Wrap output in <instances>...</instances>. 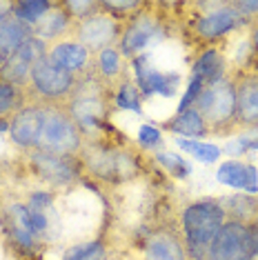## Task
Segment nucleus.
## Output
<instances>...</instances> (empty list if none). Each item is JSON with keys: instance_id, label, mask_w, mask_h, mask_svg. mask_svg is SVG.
<instances>
[{"instance_id": "obj_32", "label": "nucleus", "mask_w": 258, "mask_h": 260, "mask_svg": "<svg viewBox=\"0 0 258 260\" xmlns=\"http://www.w3.org/2000/svg\"><path fill=\"white\" fill-rule=\"evenodd\" d=\"M156 160L160 162L172 176H176V178H187V176H189V165H187L180 156H176V153L158 151L156 153Z\"/></svg>"}, {"instance_id": "obj_10", "label": "nucleus", "mask_w": 258, "mask_h": 260, "mask_svg": "<svg viewBox=\"0 0 258 260\" xmlns=\"http://www.w3.org/2000/svg\"><path fill=\"white\" fill-rule=\"evenodd\" d=\"M205 260H256L249 249L247 224L227 218L214 238Z\"/></svg>"}, {"instance_id": "obj_41", "label": "nucleus", "mask_w": 258, "mask_h": 260, "mask_svg": "<svg viewBox=\"0 0 258 260\" xmlns=\"http://www.w3.org/2000/svg\"><path fill=\"white\" fill-rule=\"evenodd\" d=\"M0 132H9V118H0Z\"/></svg>"}, {"instance_id": "obj_19", "label": "nucleus", "mask_w": 258, "mask_h": 260, "mask_svg": "<svg viewBox=\"0 0 258 260\" xmlns=\"http://www.w3.org/2000/svg\"><path fill=\"white\" fill-rule=\"evenodd\" d=\"M216 180L232 189H243L247 193H258V171L251 162L227 160L216 171Z\"/></svg>"}, {"instance_id": "obj_20", "label": "nucleus", "mask_w": 258, "mask_h": 260, "mask_svg": "<svg viewBox=\"0 0 258 260\" xmlns=\"http://www.w3.org/2000/svg\"><path fill=\"white\" fill-rule=\"evenodd\" d=\"M74 29V20L69 18L67 9H64L62 0L60 3H51V9L43 16V20L34 27V36L40 38L47 45L58 43L64 34Z\"/></svg>"}, {"instance_id": "obj_7", "label": "nucleus", "mask_w": 258, "mask_h": 260, "mask_svg": "<svg viewBox=\"0 0 258 260\" xmlns=\"http://www.w3.org/2000/svg\"><path fill=\"white\" fill-rule=\"evenodd\" d=\"M147 9H149V5L145 3V7L138 14H134L127 22H122V36L118 43L122 58H132L134 60V58L143 56V51L147 47H151L165 36L160 18Z\"/></svg>"}, {"instance_id": "obj_23", "label": "nucleus", "mask_w": 258, "mask_h": 260, "mask_svg": "<svg viewBox=\"0 0 258 260\" xmlns=\"http://www.w3.org/2000/svg\"><path fill=\"white\" fill-rule=\"evenodd\" d=\"M29 38H34V29L11 14L5 22H0V56L3 58L11 56Z\"/></svg>"}, {"instance_id": "obj_15", "label": "nucleus", "mask_w": 258, "mask_h": 260, "mask_svg": "<svg viewBox=\"0 0 258 260\" xmlns=\"http://www.w3.org/2000/svg\"><path fill=\"white\" fill-rule=\"evenodd\" d=\"M240 20L243 18L236 14V9L232 7V3L230 5H218L214 11H209V14H205L196 20L194 31H196V36L201 40L214 43V40L232 34L234 29L240 25Z\"/></svg>"}, {"instance_id": "obj_13", "label": "nucleus", "mask_w": 258, "mask_h": 260, "mask_svg": "<svg viewBox=\"0 0 258 260\" xmlns=\"http://www.w3.org/2000/svg\"><path fill=\"white\" fill-rule=\"evenodd\" d=\"M45 122V105L27 103L9 118V136L16 147L34 151L38 147V138Z\"/></svg>"}, {"instance_id": "obj_36", "label": "nucleus", "mask_w": 258, "mask_h": 260, "mask_svg": "<svg viewBox=\"0 0 258 260\" xmlns=\"http://www.w3.org/2000/svg\"><path fill=\"white\" fill-rule=\"evenodd\" d=\"M232 7L236 9V14L240 16L243 20H249L254 18V16H258V0H240V3H232Z\"/></svg>"}, {"instance_id": "obj_24", "label": "nucleus", "mask_w": 258, "mask_h": 260, "mask_svg": "<svg viewBox=\"0 0 258 260\" xmlns=\"http://www.w3.org/2000/svg\"><path fill=\"white\" fill-rule=\"evenodd\" d=\"M165 127L169 132L178 134L180 138H203V136H209L207 125L203 122L201 114L194 107L187 111H180V114H176L174 118H169Z\"/></svg>"}, {"instance_id": "obj_28", "label": "nucleus", "mask_w": 258, "mask_h": 260, "mask_svg": "<svg viewBox=\"0 0 258 260\" xmlns=\"http://www.w3.org/2000/svg\"><path fill=\"white\" fill-rule=\"evenodd\" d=\"M140 98H143V93H140L138 85L134 80L122 78L118 85L114 87V103L118 105L120 109H132L136 111V114H140Z\"/></svg>"}, {"instance_id": "obj_17", "label": "nucleus", "mask_w": 258, "mask_h": 260, "mask_svg": "<svg viewBox=\"0 0 258 260\" xmlns=\"http://www.w3.org/2000/svg\"><path fill=\"white\" fill-rule=\"evenodd\" d=\"M145 260H189L185 240L172 229H156L145 240Z\"/></svg>"}, {"instance_id": "obj_3", "label": "nucleus", "mask_w": 258, "mask_h": 260, "mask_svg": "<svg viewBox=\"0 0 258 260\" xmlns=\"http://www.w3.org/2000/svg\"><path fill=\"white\" fill-rule=\"evenodd\" d=\"M194 109L201 114L203 122L207 125L209 136H225L236 129V98H234V85L232 78H225L209 82L201 91Z\"/></svg>"}, {"instance_id": "obj_11", "label": "nucleus", "mask_w": 258, "mask_h": 260, "mask_svg": "<svg viewBox=\"0 0 258 260\" xmlns=\"http://www.w3.org/2000/svg\"><path fill=\"white\" fill-rule=\"evenodd\" d=\"M29 160H31L40 178L51 182L54 187H69L78 178V160H76V156H60V153L34 149L29 153Z\"/></svg>"}, {"instance_id": "obj_27", "label": "nucleus", "mask_w": 258, "mask_h": 260, "mask_svg": "<svg viewBox=\"0 0 258 260\" xmlns=\"http://www.w3.org/2000/svg\"><path fill=\"white\" fill-rule=\"evenodd\" d=\"M27 103L29 98L25 89H18V87L7 85V82H0V118H11Z\"/></svg>"}, {"instance_id": "obj_34", "label": "nucleus", "mask_w": 258, "mask_h": 260, "mask_svg": "<svg viewBox=\"0 0 258 260\" xmlns=\"http://www.w3.org/2000/svg\"><path fill=\"white\" fill-rule=\"evenodd\" d=\"M203 89H205V80H203V78H198V76H191L189 87H187V91H185L183 100H180L178 111H176V114H180V111L191 109L194 105H196V100H198V96H201V91H203Z\"/></svg>"}, {"instance_id": "obj_38", "label": "nucleus", "mask_w": 258, "mask_h": 260, "mask_svg": "<svg viewBox=\"0 0 258 260\" xmlns=\"http://www.w3.org/2000/svg\"><path fill=\"white\" fill-rule=\"evenodd\" d=\"M243 149H258V138L256 140H240V143H236V145H230V153L243 151Z\"/></svg>"}, {"instance_id": "obj_33", "label": "nucleus", "mask_w": 258, "mask_h": 260, "mask_svg": "<svg viewBox=\"0 0 258 260\" xmlns=\"http://www.w3.org/2000/svg\"><path fill=\"white\" fill-rule=\"evenodd\" d=\"M64 260H107V251L101 242H89V245L72 249Z\"/></svg>"}, {"instance_id": "obj_5", "label": "nucleus", "mask_w": 258, "mask_h": 260, "mask_svg": "<svg viewBox=\"0 0 258 260\" xmlns=\"http://www.w3.org/2000/svg\"><path fill=\"white\" fill-rule=\"evenodd\" d=\"M83 145L85 136L64 105H45V122L36 149L60 156H78Z\"/></svg>"}, {"instance_id": "obj_35", "label": "nucleus", "mask_w": 258, "mask_h": 260, "mask_svg": "<svg viewBox=\"0 0 258 260\" xmlns=\"http://www.w3.org/2000/svg\"><path fill=\"white\" fill-rule=\"evenodd\" d=\"M138 140H140V145L143 147L154 149V147H158L163 143V134L158 132L156 127H151V125H143L140 127V132H138Z\"/></svg>"}, {"instance_id": "obj_40", "label": "nucleus", "mask_w": 258, "mask_h": 260, "mask_svg": "<svg viewBox=\"0 0 258 260\" xmlns=\"http://www.w3.org/2000/svg\"><path fill=\"white\" fill-rule=\"evenodd\" d=\"M251 51H254V56L258 58V25L254 27V31H251Z\"/></svg>"}, {"instance_id": "obj_8", "label": "nucleus", "mask_w": 258, "mask_h": 260, "mask_svg": "<svg viewBox=\"0 0 258 260\" xmlns=\"http://www.w3.org/2000/svg\"><path fill=\"white\" fill-rule=\"evenodd\" d=\"M74 40H78L85 49H89L93 56L98 51L107 49V47H116V43H120L122 36V22H118L116 18H111L107 11H101L98 14L89 16L83 22H76L74 25Z\"/></svg>"}, {"instance_id": "obj_4", "label": "nucleus", "mask_w": 258, "mask_h": 260, "mask_svg": "<svg viewBox=\"0 0 258 260\" xmlns=\"http://www.w3.org/2000/svg\"><path fill=\"white\" fill-rule=\"evenodd\" d=\"M78 160L91 171L93 176L109 182H122L138 174V160L129 149L114 145H105L101 140H89L83 145Z\"/></svg>"}, {"instance_id": "obj_14", "label": "nucleus", "mask_w": 258, "mask_h": 260, "mask_svg": "<svg viewBox=\"0 0 258 260\" xmlns=\"http://www.w3.org/2000/svg\"><path fill=\"white\" fill-rule=\"evenodd\" d=\"M47 58L60 69H67L76 76H83L93 67V54L85 49L78 40H58V43L49 45Z\"/></svg>"}, {"instance_id": "obj_9", "label": "nucleus", "mask_w": 258, "mask_h": 260, "mask_svg": "<svg viewBox=\"0 0 258 260\" xmlns=\"http://www.w3.org/2000/svg\"><path fill=\"white\" fill-rule=\"evenodd\" d=\"M47 49H49V45L43 43L40 38H29L25 45L18 47L14 54L3 60V64H0V82H7V85H14L18 89L27 91L34 64L47 56Z\"/></svg>"}, {"instance_id": "obj_31", "label": "nucleus", "mask_w": 258, "mask_h": 260, "mask_svg": "<svg viewBox=\"0 0 258 260\" xmlns=\"http://www.w3.org/2000/svg\"><path fill=\"white\" fill-rule=\"evenodd\" d=\"M62 5L67 9L69 18L74 20V25L101 11V0H62Z\"/></svg>"}, {"instance_id": "obj_12", "label": "nucleus", "mask_w": 258, "mask_h": 260, "mask_svg": "<svg viewBox=\"0 0 258 260\" xmlns=\"http://www.w3.org/2000/svg\"><path fill=\"white\" fill-rule=\"evenodd\" d=\"M240 127L258 129V69H240L232 78Z\"/></svg>"}, {"instance_id": "obj_22", "label": "nucleus", "mask_w": 258, "mask_h": 260, "mask_svg": "<svg viewBox=\"0 0 258 260\" xmlns=\"http://www.w3.org/2000/svg\"><path fill=\"white\" fill-rule=\"evenodd\" d=\"M93 72L111 87H116L122 78H127L125 58H122L118 47H107V49L98 51V54L93 56Z\"/></svg>"}, {"instance_id": "obj_21", "label": "nucleus", "mask_w": 258, "mask_h": 260, "mask_svg": "<svg viewBox=\"0 0 258 260\" xmlns=\"http://www.w3.org/2000/svg\"><path fill=\"white\" fill-rule=\"evenodd\" d=\"M5 224H7L9 234L14 236V240L18 242L20 247L25 249H36L38 245V236H36V229L31 224V216H29V209L27 205L22 203H14L7 207L5 211Z\"/></svg>"}, {"instance_id": "obj_37", "label": "nucleus", "mask_w": 258, "mask_h": 260, "mask_svg": "<svg viewBox=\"0 0 258 260\" xmlns=\"http://www.w3.org/2000/svg\"><path fill=\"white\" fill-rule=\"evenodd\" d=\"M247 234H249V249H251V256L258 260V216L251 218L247 222Z\"/></svg>"}, {"instance_id": "obj_26", "label": "nucleus", "mask_w": 258, "mask_h": 260, "mask_svg": "<svg viewBox=\"0 0 258 260\" xmlns=\"http://www.w3.org/2000/svg\"><path fill=\"white\" fill-rule=\"evenodd\" d=\"M49 9H51L49 0H18V3H14V16L16 18H20L25 25H29L31 29L43 20V16Z\"/></svg>"}, {"instance_id": "obj_2", "label": "nucleus", "mask_w": 258, "mask_h": 260, "mask_svg": "<svg viewBox=\"0 0 258 260\" xmlns=\"http://www.w3.org/2000/svg\"><path fill=\"white\" fill-rule=\"evenodd\" d=\"M225 220V209L216 200H198V203H191L183 211V236L189 260L207 258L209 247H212Z\"/></svg>"}, {"instance_id": "obj_6", "label": "nucleus", "mask_w": 258, "mask_h": 260, "mask_svg": "<svg viewBox=\"0 0 258 260\" xmlns=\"http://www.w3.org/2000/svg\"><path fill=\"white\" fill-rule=\"evenodd\" d=\"M78 76L60 69L49 58H40L31 69V80L27 87L29 103L38 105H64L72 96Z\"/></svg>"}, {"instance_id": "obj_18", "label": "nucleus", "mask_w": 258, "mask_h": 260, "mask_svg": "<svg viewBox=\"0 0 258 260\" xmlns=\"http://www.w3.org/2000/svg\"><path fill=\"white\" fill-rule=\"evenodd\" d=\"M27 209L29 216H31V224L36 229L38 240H49L58 227V211L54 209V198L45 191L31 193Z\"/></svg>"}, {"instance_id": "obj_1", "label": "nucleus", "mask_w": 258, "mask_h": 260, "mask_svg": "<svg viewBox=\"0 0 258 260\" xmlns=\"http://www.w3.org/2000/svg\"><path fill=\"white\" fill-rule=\"evenodd\" d=\"M111 103H114V87L107 85L91 67L89 72L78 76V82L69 100L64 103V109L69 111V116L85 136L105 127Z\"/></svg>"}, {"instance_id": "obj_39", "label": "nucleus", "mask_w": 258, "mask_h": 260, "mask_svg": "<svg viewBox=\"0 0 258 260\" xmlns=\"http://www.w3.org/2000/svg\"><path fill=\"white\" fill-rule=\"evenodd\" d=\"M14 14V3H5V0H0V22H5L9 18V16Z\"/></svg>"}, {"instance_id": "obj_16", "label": "nucleus", "mask_w": 258, "mask_h": 260, "mask_svg": "<svg viewBox=\"0 0 258 260\" xmlns=\"http://www.w3.org/2000/svg\"><path fill=\"white\" fill-rule=\"evenodd\" d=\"M134 69H136V85L143 96L151 93H163V96H172L178 87V76L176 74H163L154 69L147 60V56L134 58Z\"/></svg>"}, {"instance_id": "obj_29", "label": "nucleus", "mask_w": 258, "mask_h": 260, "mask_svg": "<svg viewBox=\"0 0 258 260\" xmlns=\"http://www.w3.org/2000/svg\"><path fill=\"white\" fill-rule=\"evenodd\" d=\"M178 143V147L183 151H187L189 156L194 158H198L201 162H216L220 158V147H216V145H209V143H201V140H191V138H178L176 140Z\"/></svg>"}, {"instance_id": "obj_30", "label": "nucleus", "mask_w": 258, "mask_h": 260, "mask_svg": "<svg viewBox=\"0 0 258 260\" xmlns=\"http://www.w3.org/2000/svg\"><path fill=\"white\" fill-rule=\"evenodd\" d=\"M101 7L103 11H107L111 18H116L118 22L122 20L127 22L134 14H138L145 7V3H138V0H103Z\"/></svg>"}, {"instance_id": "obj_25", "label": "nucleus", "mask_w": 258, "mask_h": 260, "mask_svg": "<svg viewBox=\"0 0 258 260\" xmlns=\"http://www.w3.org/2000/svg\"><path fill=\"white\" fill-rule=\"evenodd\" d=\"M194 76L205 80V85L216 82L220 78H225V58L218 49H207L203 51L201 58L194 64Z\"/></svg>"}]
</instances>
